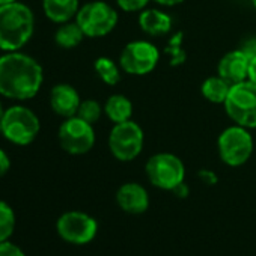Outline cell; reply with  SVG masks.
Listing matches in <instances>:
<instances>
[{
	"mask_svg": "<svg viewBox=\"0 0 256 256\" xmlns=\"http://www.w3.org/2000/svg\"><path fill=\"white\" fill-rule=\"evenodd\" d=\"M118 12L108 4L95 0L82 6L76 16L77 24L82 28L84 36L101 38L108 35L118 24Z\"/></svg>",
	"mask_w": 256,
	"mask_h": 256,
	"instance_id": "8",
	"label": "cell"
},
{
	"mask_svg": "<svg viewBox=\"0 0 256 256\" xmlns=\"http://www.w3.org/2000/svg\"><path fill=\"white\" fill-rule=\"evenodd\" d=\"M11 168V160L8 157V154L0 148V176H4Z\"/></svg>",
	"mask_w": 256,
	"mask_h": 256,
	"instance_id": "26",
	"label": "cell"
},
{
	"mask_svg": "<svg viewBox=\"0 0 256 256\" xmlns=\"http://www.w3.org/2000/svg\"><path fill=\"white\" fill-rule=\"evenodd\" d=\"M35 29L34 12L20 2L0 6V50L17 52L32 38Z\"/></svg>",
	"mask_w": 256,
	"mask_h": 256,
	"instance_id": "2",
	"label": "cell"
},
{
	"mask_svg": "<svg viewBox=\"0 0 256 256\" xmlns=\"http://www.w3.org/2000/svg\"><path fill=\"white\" fill-rule=\"evenodd\" d=\"M222 162L230 168L242 166L253 152V138L247 128L240 125L228 126L222 132L217 142Z\"/></svg>",
	"mask_w": 256,
	"mask_h": 256,
	"instance_id": "7",
	"label": "cell"
},
{
	"mask_svg": "<svg viewBox=\"0 0 256 256\" xmlns=\"http://www.w3.org/2000/svg\"><path fill=\"white\" fill-rule=\"evenodd\" d=\"M151 0H116L118 6L125 12H138L144 11Z\"/></svg>",
	"mask_w": 256,
	"mask_h": 256,
	"instance_id": "24",
	"label": "cell"
},
{
	"mask_svg": "<svg viewBox=\"0 0 256 256\" xmlns=\"http://www.w3.org/2000/svg\"><path fill=\"white\" fill-rule=\"evenodd\" d=\"M140 29L150 36H163L170 32L172 18L158 10H144L139 16Z\"/></svg>",
	"mask_w": 256,
	"mask_h": 256,
	"instance_id": "15",
	"label": "cell"
},
{
	"mask_svg": "<svg viewBox=\"0 0 256 256\" xmlns=\"http://www.w3.org/2000/svg\"><path fill=\"white\" fill-rule=\"evenodd\" d=\"M42 8L47 16L54 23H66L78 12V0H42Z\"/></svg>",
	"mask_w": 256,
	"mask_h": 256,
	"instance_id": "16",
	"label": "cell"
},
{
	"mask_svg": "<svg viewBox=\"0 0 256 256\" xmlns=\"http://www.w3.org/2000/svg\"><path fill=\"white\" fill-rule=\"evenodd\" d=\"M58 138L62 150L72 156H83L95 145V132L92 124L83 120L77 114L66 118L62 122Z\"/></svg>",
	"mask_w": 256,
	"mask_h": 256,
	"instance_id": "9",
	"label": "cell"
},
{
	"mask_svg": "<svg viewBox=\"0 0 256 256\" xmlns=\"http://www.w3.org/2000/svg\"><path fill=\"white\" fill-rule=\"evenodd\" d=\"M104 113L113 124L130 120L133 116V102L120 94L110 95L104 104Z\"/></svg>",
	"mask_w": 256,
	"mask_h": 256,
	"instance_id": "17",
	"label": "cell"
},
{
	"mask_svg": "<svg viewBox=\"0 0 256 256\" xmlns=\"http://www.w3.org/2000/svg\"><path fill=\"white\" fill-rule=\"evenodd\" d=\"M158 5H163V6H176L180 4H182L184 0H154Z\"/></svg>",
	"mask_w": 256,
	"mask_h": 256,
	"instance_id": "28",
	"label": "cell"
},
{
	"mask_svg": "<svg viewBox=\"0 0 256 256\" xmlns=\"http://www.w3.org/2000/svg\"><path fill=\"white\" fill-rule=\"evenodd\" d=\"M228 116L240 126L247 130L256 128V83L244 80L230 86L229 95L224 101Z\"/></svg>",
	"mask_w": 256,
	"mask_h": 256,
	"instance_id": "4",
	"label": "cell"
},
{
	"mask_svg": "<svg viewBox=\"0 0 256 256\" xmlns=\"http://www.w3.org/2000/svg\"><path fill=\"white\" fill-rule=\"evenodd\" d=\"M160 60L158 48L150 41L128 42L120 56L119 66L132 76H146L156 70Z\"/></svg>",
	"mask_w": 256,
	"mask_h": 256,
	"instance_id": "10",
	"label": "cell"
},
{
	"mask_svg": "<svg viewBox=\"0 0 256 256\" xmlns=\"http://www.w3.org/2000/svg\"><path fill=\"white\" fill-rule=\"evenodd\" d=\"M80 102H82L80 95L71 84H66V83L56 84L50 92L52 110L65 119L77 114Z\"/></svg>",
	"mask_w": 256,
	"mask_h": 256,
	"instance_id": "14",
	"label": "cell"
},
{
	"mask_svg": "<svg viewBox=\"0 0 256 256\" xmlns=\"http://www.w3.org/2000/svg\"><path fill=\"white\" fill-rule=\"evenodd\" d=\"M95 72L98 77L108 86H114L120 82V70L119 66L108 58H98L94 64Z\"/></svg>",
	"mask_w": 256,
	"mask_h": 256,
	"instance_id": "20",
	"label": "cell"
},
{
	"mask_svg": "<svg viewBox=\"0 0 256 256\" xmlns=\"http://www.w3.org/2000/svg\"><path fill=\"white\" fill-rule=\"evenodd\" d=\"M102 112H104V108L101 107V104L98 101H95V100H84V101L80 102V107L77 110V116L94 125L101 118Z\"/></svg>",
	"mask_w": 256,
	"mask_h": 256,
	"instance_id": "23",
	"label": "cell"
},
{
	"mask_svg": "<svg viewBox=\"0 0 256 256\" xmlns=\"http://www.w3.org/2000/svg\"><path fill=\"white\" fill-rule=\"evenodd\" d=\"M230 86L232 84L228 83L220 76H214V77H208L202 83L200 94L206 101H210L212 104H224V101L229 95Z\"/></svg>",
	"mask_w": 256,
	"mask_h": 256,
	"instance_id": "18",
	"label": "cell"
},
{
	"mask_svg": "<svg viewBox=\"0 0 256 256\" xmlns=\"http://www.w3.org/2000/svg\"><path fill=\"white\" fill-rule=\"evenodd\" d=\"M250 56L241 48L226 53L217 66L218 76L230 84H236L248 78Z\"/></svg>",
	"mask_w": 256,
	"mask_h": 256,
	"instance_id": "12",
	"label": "cell"
},
{
	"mask_svg": "<svg viewBox=\"0 0 256 256\" xmlns=\"http://www.w3.org/2000/svg\"><path fill=\"white\" fill-rule=\"evenodd\" d=\"M41 65L30 56L8 52L0 56V95L11 100H30L42 84Z\"/></svg>",
	"mask_w": 256,
	"mask_h": 256,
	"instance_id": "1",
	"label": "cell"
},
{
	"mask_svg": "<svg viewBox=\"0 0 256 256\" xmlns=\"http://www.w3.org/2000/svg\"><path fill=\"white\" fill-rule=\"evenodd\" d=\"M56 229L60 238L71 244H88L95 238L98 224L86 212L68 211L59 217Z\"/></svg>",
	"mask_w": 256,
	"mask_h": 256,
	"instance_id": "11",
	"label": "cell"
},
{
	"mask_svg": "<svg viewBox=\"0 0 256 256\" xmlns=\"http://www.w3.org/2000/svg\"><path fill=\"white\" fill-rule=\"evenodd\" d=\"M116 204L128 214H142L150 206V194L144 186L138 182H126L118 188Z\"/></svg>",
	"mask_w": 256,
	"mask_h": 256,
	"instance_id": "13",
	"label": "cell"
},
{
	"mask_svg": "<svg viewBox=\"0 0 256 256\" xmlns=\"http://www.w3.org/2000/svg\"><path fill=\"white\" fill-rule=\"evenodd\" d=\"M145 172L154 187L172 192L184 182L186 176L184 163L180 157L170 152H158L150 157Z\"/></svg>",
	"mask_w": 256,
	"mask_h": 256,
	"instance_id": "6",
	"label": "cell"
},
{
	"mask_svg": "<svg viewBox=\"0 0 256 256\" xmlns=\"http://www.w3.org/2000/svg\"><path fill=\"white\" fill-rule=\"evenodd\" d=\"M14 2H17V0H0V6L8 5V4H14Z\"/></svg>",
	"mask_w": 256,
	"mask_h": 256,
	"instance_id": "29",
	"label": "cell"
},
{
	"mask_svg": "<svg viewBox=\"0 0 256 256\" xmlns=\"http://www.w3.org/2000/svg\"><path fill=\"white\" fill-rule=\"evenodd\" d=\"M0 256H26V254L18 246L10 241H4L0 242Z\"/></svg>",
	"mask_w": 256,
	"mask_h": 256,
	"instance_id": "25",
	"label": "cell"
},
{
	"mask_svg": "<svg viewBox=\"0 0 256 256\" xmlns=\"http://www.w3.org/2000/svg\"><path fill=\"white\" fill-rule=\"evenodd\" d=\"M4 113H5V110H4V107H2V102H0V119H2Z\"/></svg>",
	"mask_w": 256,
	"mask_h": 256,
	"instance_id": "30",
	"label": "cell"
},
{
	"mask_svg": "<svg viewBox=\"0 0 256 256\" xmlns=\"http://www.w3.org/2000/svg\"><path fill=\"white\" fill-rule=\"evenodd\" d=\"M248 80L256 83V56L250 59V68H248Z\"/></svg>",
	"mask_w": 256,
	"mask_h": 256,
	"instance_id": "27",
	"label": "cell"
},
{
	"mask_svg": "<svg viewBox=\"0 0 256 256\" xmlns=\"http://www.w3.org/2000/svg\"><path fill=\"white\" fill-rule=\"evenodd\" d=\"M252 4H253V6L256 8V0H252Z\"/></svg>",
	"mask_w": 256,
	"mask_h": 256,
	"instance_id": "31",
	"label": "cell"
},
{
	"mask_svg": "<svg viewBox=\"0 0 256 256\" xmlns=\"http://www.w3.org/2000/svg\"><path fill=\"white\" fill-rule=\"evenodd\" d=\"M182 38L184 36H182L181 32L175 34L170 38V41H169V44L166 47V53L170 56V65L172 66H180L187 59V54H186V52L182 48Z\"/></svg>",
	"mask_w": 256,
	"mask_h": 256,
	"instance_id": "22",
	"label": "cell"
},
{
	"mask_svg": "<svg viewBox=\"0 0 256 256\" xmlns=\"http://www.w3.org/2000/svg\"><path fill=\"white\" fill-rule=\"evenodd\" d=\"M40 126L38 116L23 106L10 107L0 119V133L6 140L20 146H26L36 139Z\"/></svg>",
	"mask_w": 256,
	"mask_h": 256,
	"instance_id": "3",
	"label": "cell"
},
{
	"mask_svg": "<svg viewBox=\"0 0 256 256\" xmlns=\"http://www.w3.org/2000/svg\"><path fill=\"white\" fill-rule=\"evenodd\" d=\"M16 228V214L12 211V208L0 200V242L8 241V238L12 235Z\"/></svg>",
	"mask_w": 256,
	"mask_h": 256,
	"instance_id": "21",
	"label": "cell"
},
{
	"mask_svg": "<svg viewBox=\"0 0 256 256\" xmlns=\"http://www.w3.org/2000/svg\"><path fill=\"white\" fill-rule=\"evenodd\" d=\"M145 134L142 126L133 119L113 124L108 134V150L119 162H133L144 150Z\"/></svg>",
	"mask_w": 256,
	"mask_h": 256,
	"instance_id": "5",
	"label": "cell"
},
{
	"mask_svg": "<svg viewBox=\"0 0 256 256\" xmlns=\"http://www.w3.org/2000/svg\"><path fill=\"white\" fill-rule=\"evenodd\" d=\"M83 38H84V34L82 28L77 24V22L62 23V26L54 34V41L62 48H74L83 41Z\"/></svg>",
	"mask_w": 256,
	"mask_h": 256,
	"instance_id": "19",
	"label": "cell"
}]
</instances>
